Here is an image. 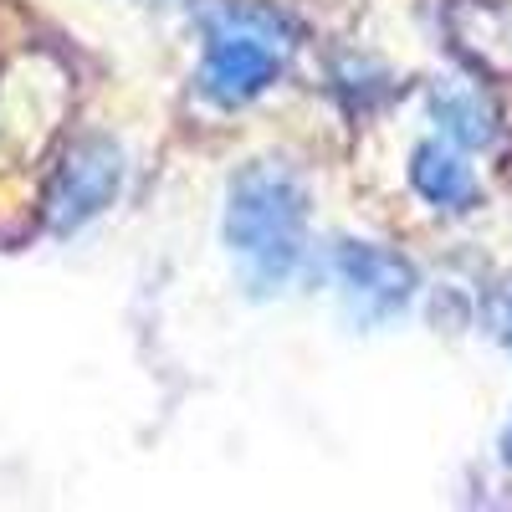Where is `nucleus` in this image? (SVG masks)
<instances>
[{
    "instance_id": "obj_1",
    "label": "nucleus",
    "mask_w": 512,
    "mask_h": 512,
    "mask_svg": "<svg viewBox=\"0 0 512 512\" xmlns=\"http://www.w3.org/2000/svg\"><path fill=\"white\" fill-rule=\"evenodd\" d=\"M308 185L297 169L262 159L246 164L226 195V246L256 292H282L303 267Z\"/></svg>"
},
{
    "instance_id": "obj_4",
    "label": "nucleus",
    "mask_w": 512,
    "mask_h": 512,
    "mask_svg": "<svg viewBox=\"0 0 512 512\" xmlns=\"http://www.w3.org/2000/svg\"><path fill=\"white\" fill-rule=\"evenodd\" d=\"M333 277L349 297V313L359 323H384L395 318L415 297V267L400 251L374 246V241H344L333 251Z\"/></svg>"
},
{
    "instance_id": "obj_2",
    "label": "nucleus",
    "mask_w": 512,
    "mask_h": 512,
    "mask_svg": "<svg viewBox=\"0 0 512 512\" xmlns=\"http://www.w3.org/2000/svg\"><path fill=\"white\" fill-rule=\"evenodd\" d=\"M292 52H297V26L287 11L262 6V0H221L216 11H205L195 93L210 108L236 113L267 88H277Z\"/></svg>"
},
{
    "instance_id": "obj_8",
    "label": "nucleus",
    "mask_w": 512,
    "mask_h": 512,
    "mask_svg": "<svg viewBox=\"0 0 512 512\" xmlns=\"http://www.w3.org/2000/svg\"><path fill=\"white\" fill-rule=\"evenodd\" d=\"M492 328H497V338L512 349V282L507 287H497V297H492Z\"/></svg>"
},
{
    "instance_id": "obj_7",
    "label": "nucleus",
    "mask_w": 512,
    "mask_h": 512,
    "mask_svg": "<svg viewBox=\"0 0 512 512\" xmlns=\"http://www.w3.org/2000/svg\"><path fill=\"white\" fill-rule=\"evenodd\" d=\"M431 113H436L441 139H451V144H461V149H477V144L492 139V118H487V108H482L472 93H436Z\"/></svg>"
},
{
    "instance_id": "obj_6",
    "label": "nucleus",
    "mask_w": 512,
    "mask_h": 512,
    "mask_svg": "<svg viewBox=\"0 0 512 512\" xmlns=\"http://www.w3.org/2000/svg\"><path fill=\"white\" fill-rule=\"evenodd\" d=\"M446 26H451V47L472 67L497 72V77L512 72V47L502 52V41H492V36L512 41V11L507 6H497V0H456Z\"/></svg>"
},
{
    "instance_id": "obj_5",
    "label": "nucleus",
    "mask_w": 512,
    "mask_h": 512,
    "mask_svg": "<svg viewBox=\"0 0 512 512\" xmlns=\"http://www.w3.org/2000/svg\"><path fill=\"white\" fill-rule=\"evenodd\" d=\"M410 185L425 205L446 210V216H461V210L477 205V175L466 164L461 144L451 139H425L410 149Z\"/></svg>"
},
{
    "instance_id": "obj_3",
    "label": "nucleus",
    "mask_w": 512,
    "mask_h": 512,
    "mask_svg": "<svg viewBox=\"0 0 512 512\" xmlns=\"http://www.w3.org/2000/svg\"><path fill=\"white\" fill-rule=\"evenodd\" d=\"M118 185H123V149L108 134H82L52 164L47 195H41V221L52 236H72L113 205Z\"/></svg>"
}]
</instances>
